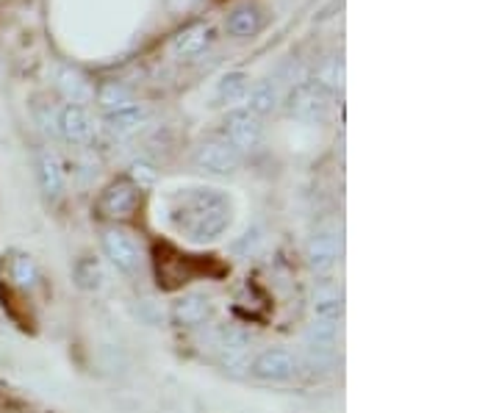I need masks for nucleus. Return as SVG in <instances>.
<instances>
[{"label": "nucleus", "mask_w": 499, "mask_h": 413, "mask_svg": "<svg viewBox=\"0 0 499 413\" xmlns=\"http://www.w3.org/2000/svg\"><path fill=\"white\" fill-rule=\"evenodd\" d=\"M330 103H333V92L316 81H299L286 101L289 114L306 122H322L330 114Z\"/></svg>", "instance_id": "f03ea898"}, {"label": "nucleus", "mask_w": 499, "mask_h": 413, "mask_svg": "<svg viewBox=\"0 0 499 413\" xmlns=\"http://www.w3.org/2000/svg\"><path fill=\"white\" fill-rule=\"evenodd\" d=\"M344 313V303H342V294L336 289H322L314 294V316L316 320H330V322H339Z\"/></svg>", "instance_id": "a211bd4d"}, {"label": "nucleus", "mask_w": 499, "mask_h": 413, "mask_svg": "<svg viewBox=\"0 0 499 413\" xmlns=\"http://www.w3.org/2000/svg\"><path fill=\"white\" fill-rule=\"evenodd\" d=\"M194 164L214 175H233L242 167V153H236L225 142H206L194 153Z\"/></svg>", "instance_id": "423d86ee"}, {"label": "nucleus", "mask_w": 499, "mask_h": 413, "mask_svg": "<svg viewBox=\"0 0 499 413\" xmlns=\"http://www.w3.org/2000/svg\"><path fill=\"white\" fill-rule=\"evenodd\" d=\"M299 372V358L286 347H270L250 364V374L266 383H286Z\"/></svg>", "instance_id": "7ed1b4c3"}, {"label": "nucleus", "mask_w": 499, "mask_h": 413, "mask_svg": "<svg viewBox=\"0 0 499 413\" xmlns=\"http://www.w3.org/2000/svg\"><path fill=\"white\" fill-rule=\"evenodd\" d=\"M37 175H40V186L45 198H58L64 192V170L58 164V158L53 153H40V162H37Z\"/></svg>", "instance_id": "ddd939ff"}, {"label": "nucleus", "mask_w": 499, "mask_h": 413, "mask_svg": "<svg viewBox=\"0 0 499 413\" xmlns=\"http://www.w3.org/2000/svg\"><path fill=\"white\" fill-rule=\"evenodd\" d=\"M247 92H250V78L245 73H227L217 86V98L225 106H239L245 103Z\"/></svg>", "instance_id": "f3484780"}, {"label": "nucleus", "mask_w": 499, "mask_h": 413, "mask_svg": "<svg viewBox=\"0 0 499 413\" xmlns=\"http://www.w3.org/2000/svg\"><path fill=\"white\" fill-rule=\"evenodd\" d=\"M225 28H227V34L233 37V40H247V37H253V34H258V28H261V12L255 9V6H239V9H233L230 12V17H227V22H225Z\"/></svg>", "instance_id": "dca6fc26"}, {"label": "nucleus", "mask_w": 499, "mask_h": 413, "mask_svg": "<svg viewBox=\"0 0 499 413\" xmlns=\"http://www.w3.org/2000/svg\"><path fill=\"white\" fill-rule=\"evenodd\" d=\"M339 252H342V242H339V236L333 233V231H319V233H314V236H311L306 256H308L311 269H316V272H327V269L336 267Z\"/></svg>", "instance_id": "6e6552de"}, {"label": "nucleus", "mask_w": 499, "mask_h": 413, "mask_svg": "<svg viewBox=\"0 0 499 413\" xmlns=\"http://www.w3.org/2000/svg\"><path fill=\"white\" fill-rule=\"evenodd\" d=\"M58 89L73 106H84L94 98V86L89 83V78L84 73L73 70V67H64L58 73Z\"/></svg>", "instance_id": "f8f14e48"}, {"label": "nucleus", "mask_w": 499, "mask_h": 413, "mask_svg": "<svg viewBox=\"0 0 499 413\" xmlns=\"http://www.w3.org/2000/svg\"><path fill=\"white\" fill-rule=\"evenodd\" d=\"M130 183L137 186V189H147V186H153V180H156V172H153V167H147V164H133V170H130Z\"/></svg>", "instance_id": "b1692460"}, {"label": "nucleus", "mask_w": 499, "mask_h": 413, "mask_svg": "<svg viewBox=\"0 0 499 413\" xmlns=\"http://www.w3.org/2000/svg\"><path fill=\"white\" fill-rule=\"evenodd\" d=\"M339 341V325L330 320H314L311 328L306 330V344L308 347H325V349H336Z\"/></svg>", "instance_id": "6ab92c4d"}, {"label": "nucleus", "mask_w": 499, "mask_h": 413, "mask_svg": "<svg viewBox=\"0 0 499 413\" xmlns=\"http://www.w3.org/2000/svg\"><path fill=\"white\" fill-rule=\"evenodd\" d=\"M183 219L181 228L192 242H214L219 239L230 225V206L217 192V189H197L183 203Z\"/></svg>", "instance_id": "f257e3e1"}, {"label": "nucleus", "mask_w": 499, "mask_h": 413, "mask_svg": "<svg viewBox=\"0 0 499 413\" xmlns=\"http://www.w3.org/2000/svg\"><path fill=\"white\" fill-rule=\"evenodd\" d=\"M145 119H147V109L128 106V109H120V111L106 114V128L114 136H130V134H137L142 128Z\"/></svg>", "instance_id": "2eb2a0df"}, {"label": "nucleus", "mask_w": 499, "mask_h": 413, "mask_svg": "<svg viewBox=\"0 0 499 413\" xmlns=\"http://www.w3.org/2000/svg\"><path fill=\"white\" fill-rule=\"evenodd\" d=\"M209 316H211V303L206 294H183L173 305V320H175V325H183V328L203 325Z\"/></svg>", "instance_id": "9d476101"}, {"label": "nucleus", "mask_w": 499, "mask_h": 413, "mask_svg": "<svg viewBox=\"0 0 499 413\" xmlns=\"http://www.w3.org/2000/svg\"><path fill=\"white\" fill-rule=\"evenodd\" d=\"M103 250H106V259L125 275H133L139 269L142 261V252L139 244L133 242V236L122 228H109L103 233Z\"/></svg>", "instance_id": "39448f33"}, {"label": "nucleus", "mask_w": 499, "mask_h": 413, "mask_svg": "<svg viewBox=\"0 0 499 413\" xmlns=\"http://www.w3.org/2000/svg\"><path fill=\"white\" fill-rule=\"evenodd\" d=\"M342 78H344V70H342V61L339 58H327L325 65L316 70V75H314V81L322 83L330 92H336L342 86Z\"/></svg>", "instance_id": "5701e85b"}, {"label": "nucleus", "mask_w": 499, "mask_h": 413, "mask_svg": "<svg viewBox=\"0 0 499 413\" xmlns=\"http://www.w3.org/2000/svg\"><path fill=\"white\" fill-rule=\"evenodd\" d=\"M9 275L17 286H22V289H31V286L40 280L37 264H33L28 256H14L12 264H9Z\"/></svg>", "instance_id": "4be33fe9"}, {"label": "nucleus", "mask_w": 499, "mask_h": 413, "mask_svg": "<svg viewBox=\"0 0 499 413\" xmlns=\"http://www.w3.org/2000/svg\"><path fill=\"white\" fill-rule=\"evenodd\" d=\"M97 103L106 109V114L133 106L130 92H128L125 86H120V83H103V86H100V92H97Z\"/></svg>", "instance_id": "aec40b11"}, {"label": "nucleus", "mask_w": 499, "mask_h": 413, "mask_svg": "<svg viewBox=\"0 0 499 413\" xmlns=\"http://www.w3.org/2000/svg\"><path fill=\"white\" fill-rule=\"evenodd\" d=\"M225 134H227V145L236 153H253L261 145L263 128H261L258 117H253L247 109H242V111H230L227 114Z\"/></svg>", "instance_id": "20e7f679"}, {"label": "nucleus", "mask_w": 499, "mask_h": 413, "mask_svg": "<svg viewBox=\"0 0 499 413\" xmlns=\"http://www.w3.org/2000/svg\"><path fill=\"white\" fill-rule=\"evenodd\" d=\"M278 86L272 83V81H258L255 86H250V92H247V98H245V103H247V111L253 114V117H266V114H272L275 109H278Z\"/></svg>", "instance_id": "4468645a"}, {"label": "nucleus", "mask_w": 499, "mask_h": 413, "mask_svg": "<svg viewBox=\"0 0 499 413\" xmlns=\"http://www.w3.org/2000/svg\"><path fill=\"white\" fill-rule=\"evenodd\" d=\"M58 131L67 142H73V145H84L92 139V119L86 114L84 106H64L58 111Z\"/></svg>", "instance_id": "1a4fd4ad"}, {"label": "nucleus", "mask_w": 499, "mask_h": 413, "mask_svg": "<svg viewBox=\"0 0 499 413\" xmlns=\"http://www.w3.org/2000/svg\"><path fill=\"white\" fill-rule=\"evenodd\" d=\"M211 37H214V31L206 22H194V25L183 28L181 34L175 37V53L181 58L200 56V53H203L211 45Z\"/></svg>", "instance_id": "9b49d317"}, {"label": "nucleus", "mask_w": 499, "mask_h": 413, "mask_svg": "<svg viewBox=\"0 0 499 413\" xmlns=\"http://www.w3.org/2000/svg\"><path fill=\"white\" fill-rule=\"evenodd\" d=\"M76 283L86 292H100V286H103V269L94 259H81L76 264Z\"/></svg>", "instance_id": "412c9836"}, {"label": "nucleus", "mask_w": 499, "mask_h": 413, "mask_svg": "<svg viewBox=\"0 0 499 413\" xmlns=\"http://www.w3.org/2000/svg\"><path fill=\"white\" fill-rule=\"evenodd\" d=\"M137 206H139V189L130 180H114L97 203L100 214L109 219H128L137 214Z\"/></svg>", "instance_id": "0eeeda50"}]
</instances>
